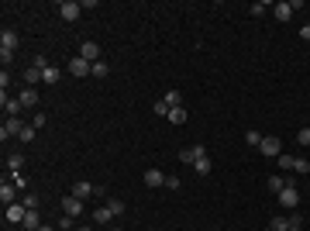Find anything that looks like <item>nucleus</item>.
<instances>
[{
  "label": "nucleus",
  "mask_w": 310,
  "mask_h": 231,
  "mask_svg": "<svg viewBox=\"0 0 310 231\" xmlns=\"http://www.w3.org/2000/svg\"><path fill=\"white\" fill-rule=\"evenodd\" d=\"M276 197H279V204H283V207H290V211L300 204V190H297V183H293V179H290V183H286V186H283Z\"/></svg>",
  "instance_id": "7ed1b4c3"
},
{
  "label": "nucleus",
  "mask_w": 310,
  "mask_h": 231,
  "mask_svg": "<svg viewBox=\"0 0 310 231\" xmlns=\"http://www.w3.org/2000/svg\"><path fill=\"white\" fill-rule=\"evenodd\" d=\"M31 66H35V69H42V73H45V69H49V59H45V56H35V62H31Z\"/></svg>",
  "instance_id": "58836bf2"
},
{
  "label": "nucleus",
  "mask_w": 310,
  "mask_h": 231,
  "mask_svg": "<svg viewBox=\"0 0 310 231\" xmlns=\"http://www.w3.org/2000/svg\"><path fill=\"white\" fill-rule=\"evenodd\" d=\"M165 190H179V176H165Z\"/></svg>",
  "instance_id": "a19ab883"
},
{
  "label": "nucleus",
  "mask_w": 310,
  "mask_h": 231,
  "mask_svg": "<svg viewBox=\"0 0 310 231\" xmlns=\"http://www.w3.org/2000/svg\"><path fill=\"white\" fill-rule=\"evenodd\" d=\"M297 142L307 149V145H310V128H300V131H297Z\"/></svg>",
  "instance_id": "e433bc0d"
},
{
  "label": "nucleus",
  "mask_w": 310,
  "mask_h": 231,
  "mask_svg": "<svg viewBox=\"0 0 310 231\" xmlns=\"http://www.w3.org/2000/svg\"><path fill=\"white\" fill-rule=\"evenodd\" d=\"M107 231H121V228H107Z\"/></svg>",
  "instance_id": "de8ad7c7"
},
{
  "label": "nucleus",
  "mask_w": 310,
  "mask_h": 231,
  "mask_svg": "<svg viewBox=\"0 0 310 231\" xmlns=\"http://www.w3.org/2000/svg\"><path fill=\"white\" fill-rule=\"evenodd\" d=\"M169 121H172V124H186V121H190V111H186V107H172V111H169Z\"/></svg>",
  "instance_id": "6ab92c4d"
},
{
  "label": "nucleus",
  "mask_w": 310,
  "mask_h": 231,
  "mask_svg": "<svg viewBox=\"0 0 310 231\" xmlns=\"http://www.w3.org/2000/svg\"><path fill=\"white\" fill-rule=\"evenodd\" d=\"M145 186H165V173L162 169H145Z\"/></svg>",
  "instance_id": "f3484780"
},
{
  "label": "nucleus",
  "mask_w": 310,
  "mask_h": 231,
  "mask_svg": "<svg viewBox=\"0 0 310 231\" xmlns=\"http://www.w3.org/2000/svg\"><path fill=\"white\" fill-rule=\"evenodd\" d=\"M0 107H3V114H7V117H17V114L24 111V107H21V100H17V97H10V93H0Z\"/></svg>",
  "instance_id": "39448f33"
},
{
  "label": "nucleus",
  "mask_w": 310,
  "mask_h": 231,
  "mask_svg": "<svg viewBox=\"0 0 310 231\" xmlns=\"http://www.w3.org/2000/svg\"><path fill=\"white\" fill-rule=\"evenodd\" d=\"M110 221H114V214H110V207H107V204L93 211V225H100V228H110Z\"/></svg>",
  "instance_id": "2eb2a0df"
},
{
  "label": "nucleus",
  "mask_w": 310,
  "mask_h": 231,
  "mask_svg": "<svg viewBox=\"0 0 310 231\" xmlns=\"http://www.w3.org/2000/svg\"><path fill=\"white\" fill-rule=\"evenodd\" d=\"M300 38H304V42H310V24H307V28H300Z\"/></svg>",
  "instance_id": "c03bdc74"
},
{
  "label": "nucleus",
  "mask_w": 310,
  "mask_h": 231,
  "mask_svg": "<svg viewBox=\"0 0 310 231\" xmlns=\"http://www.w3.org/2000/svg\"><path fill=\"white\" fill-rule=\"evenodd\" d=\"M272 14H276V17H279L283 24H286V21H293V7H290L286 0H279V3H272Z\"/></svg>",
  "instance_id": "dca6fc26"
},
{
  "label": "nucleus",
  "mask_w": 310,
  "mask_h": 231,
  "mask_svg": "<svg viewBox=\"0 0 310 231\" xmlns=\"http://www.w3.org/2000/svg\"><path fill=\"white\" fill-rule=\"evenodd\" d=\"M269 10H272V3H265V0H262V3H252V17H262V14H269Z\"/></svg>",
  "instance_id": "7c9ffc66"
},
{
  "label": "nucleus",
  "mask_w": 310,
  "mask_h": 231,
  "mask_svg": "<svg viewBox=\"0 0 310 231\" xmlns=\"http://www.w3.org/2000/svg\"><path fill=\"white\" fill-rule=\"evenodd\" d=\"M76 231H90V228H76Z\"/></svg>",
  "instance_id": "09e8293b"
},
{
  "label": "nucleus",
  "mask_w": 310,
  "mask_h": 231,
  "mask_svg": "<svg viewBox=\"0 0 310 231\" xmlns=\"http://www.w3.org/2000/svg\"><path fill=\"white\" fill-rule=\"evenodd\" d=\"M55 10H59V17H62V21H79L83 3H79V0H59V7H55Z\"/></svg>",
  "instance_id": "f03ea898"
},
{
  "label": "nucleus",
  "mask_w": 310,
  "mask_h": 231,
  "mask_svg": "<svg viewBox=\"0 0 310 231\" xmlns=\"http://www.w3.org/2000/svg\"><path fill=\"white\" fill-rule=\"evenodd\" d=\"M193 169H197V176H210V173H214V162H210V155H200V159L193 162Z\"/></svg>",
  "instance_id": "a211bd4d"
},
{
  "label": "nucleus",
  "mask_w": 310,
  "mask_h": 231,
  "mask_svg": "<svg viewBox=\"0 0 310 231\" xmlns=\"http://www.w3.org/2000/svg\"><path fill=\"white\" fill-rule=\"evenodd\" d=\"M10 183H14V186H17V190H24V186H28V179H24V176H21V173H10Z\"/></svg>",
  "instance_id": "4c0bfd02"
},
{
  "label": "nucleus",
  "mask_w": 310,
  "mask_h": 231,
  "mask_svg": "<svg viewBox=\"0 0 310 231\" xmlns=\"http://www.w3.org/2000/svg\"><path fill=\"white\" fill-rule=\"evenodd\" d=\"M200 155H207V149H204V145H190V149H183V152H179V162L193 166V162H197Z\"/></svg>",
  "instance_id": "4468645a"
},
{
  "label": "nucleus",
  "mask_w": 310,
  "mask_h": 231,
  "mask_svg": "<svg viewBox=\"0 0 310 231\" xmlns=\"http://www.w3.org/2000/svg\"><path fill=\"white\" fill-rule=\"evenodd\" d=\"M262 138H265V135H258L255 128H252V131H245V142H248L252 149H258V145H262Z\"/></svg>",
  "instance_id": "bb28decb"
},
{
  "label": "nucleus",
  "mask_w": 310,
  "mask_h": 231,
  "mask_svg": "<svg viewBox=\"0 0 310 231\" xmlns=\"http://www.w3.org/2000/svg\"><path fill=\"white\" fill-rule=\"evenodd\" d=\"M269 228H272V231H290V218H283V214H279V218H272V221H269Z\"/></svg>",
  "instance_id": "a878e982"
},
{
  "label": "nucleus",
  "mask_w": 310,
  "mask_h": 231,
  "mask_svg": "<svg viewBox=\"0 0 310 231\" xmlns=\"http://www.w3.org/2000/svg\"><path fill=\"white\" fill-rule=\"evenodd\" d=\"M0 204H17V186H14L10 179L0 183Z\"/></svg>",
  "instance_id": "ddd939ff"
},
{
  "label": "nucleus",
  "mask_w": 310,
  "mask_h": 231,
  "mask_svg": "<svg viewBox=\"0 0 310 231\" xmlns=\"http://www.w3.org/2000/svg\"><path fill=\"white\" fill-rule=\"evenodd\" d=\"M79 56H83L86 62H100V59H103V56H100V45H97V42H83V45H79Z\"/></svg>",
  "instance_id": "1a4fd4ad"
},
{
  "label": "nucleus",
  "mask_w": 310,
  "mask_h": 231,
  "mask_svg": "<svg viewBox=\"0 0 310 231\" xmlns=\"http://www.w3.org/2000/svg\"><path fill=\"white\" fill-rule=\"evenodd\" d=\"M107 207H110V214H114V218H121V214H124V204H121L117 197H107Z\"/></svg>",
  "instance_id": "c85d7f7f"
},
{
  "label": "nucleus",
  "mask_w": 310,
  "mask_h": 231,
  "mask_svg": "<svg viewBox=\"0 0 310 231\" xmlns=\"http://www.w3.org/2000/svg\"><path fill=\"white\" fill-rule=\"evenodd\" d=\"M107 73H110V66L100 59V62H93V69H90V76H97V79H107Z\"/></svg>",
  "instance_id": "5701e85b"
},
{
  "label": "nucleus",
  "mask_w": 310,
  "mask_h": 231,
  "mask_svg": "<svg viewBox=\"0 0 310 231\" xmlns=\"http://www.w3.org/2000/svg\"><path fill=\"white\" fill-rule=\"evenodd\" d=\"M66 66H69V73H73V76H90V69H93V62H86V59H83V56H73V59H69V62H66Z\"/></svg>",
  "instance_id": "423d86ee"
},
{
  "label": "nucleus",
  "mask_w": 310,
  "mask_h": 231,
  "mask_svg": "<svg viewBox=\"0 0 310 231\" xmlns=\"http://www.w3.org/2000/svg\"><path fill=\"white\" fill-rule=\"evenodd\" d=\"M38 231H59V228H49V225H42V228H38Z\"/></svg>",
  "instance_id": "a18cd8bd"
},
{
  "label": "nucleus",
  "mask_w": 310,
  "mask_h": 231,
  "mask_svg": "<svg viewBox=\"0 0 310 231\" xmlns=\"http://www.w3.org/2000/svg\"><path fill=\"white\" fill-rule=\"evenodd\" d=\"M42 83H49V86H55V83H59V66H49V69L42 73Z\"/></svg>",
  "instance_id": "b1692460"
},
{
  "label": "nucleus",
  "mask_w": 310,
  "mask_h": 231,
  "mask_svg": "<svg viewBox=\"0 0 310 231\" xmlns=\"http://www.w3.org/2000/svg\"><path fill=\"white\" fill-rule=\"evenodd\" d=\"M290 231H304V228H290Z\"/></svg>",
  "instance_id": "49530a36"
},
{
  "label": "nucleus",
  "mask_w": 310,
  "mask_h": 231,
  "mask_svg": "<svg viewBox=\"0 0 310 231\" xmlns=\"http://www.w3.org/2000/svg\"><path fill=\"white\" fill-rule=\"evenodd\" d=\"M0 86H3V93H7V86H10V73H7V69L0 73Z\"/></svg>",
  "instance_id": "37998d69"
},
{
  "label": "nucleus",
  "mask_w": 310,
  "mask_h": 231,
  "mask_svg": "<svg viewBox=\"0 0 310 231\" xmlns=\"http://www.w3.org/2000/svg\"><path fill=\"white\" fill-rule=\"evenodd\" d=\"M286 183H290L286 176H269V190H272V193H279V190H283Z\"/></svg>",
  "instance_id": "cd10ccee"
},
{
  "label": "nucleus",
  "mask_w": 310,
  "mask_h": 231,
  "mask_svg": "<svg viewBox=\"0 0 310 231\" xmlns=\"http://www.w3.org/2000/svg\"><path fill=\"white\" fill-rule=\"evenodd\" d=\"M24 214H28V207L17 200V204H7V225H24Z\"/></svg>",
  "instance_id": "0eeeda50"
},
{
  "label": "nucleus",
  "mask_w": 310,
  "mask_h": 231,
  "mask_svg": "<svg viewBox=\"0 0 310 231\" xmlns=\"http://www.w3.org/2000/svg\"><path fill=\"white\" fill-rule=\"evenodd\" d=\"M7 166H10V173H21V166H24V155H21V152H10Z\"/></svg>",
  "instance_id": "393cba45"
},
{
  "label": "nucleus",
  "mask_w": 310,
  "mask_h": 231,
  "mask_svg": "<svg viewBox=\"0 0 310 231\" xmlns=\"http://www.w3.org/2000/svg\"><path fill=\"white\" fill-rule=\"evenodd\" d=\"M162 100L169 104V111H172V107H183V93H179V90H169V93H162Z\"/></svg>",
  "instance_id": "aec40b11"
},
{
  "label": "nucleus",
  "mask_w": 310,
  "mask_h": 231,
  "mask_svg": "<svg viewBox=\"0 0 310 231\" xmlns=\"http://www.w3.org/2000/svg\"><path fill=\"white\" fill-rule=\"evenodd\" d=\"M293 173H300V176H307V173H310V162H307V159H300V155H297V162H293Z\"/></svg>",
  "instance_id": "473e14b6"
},
{
  "label": "nucleus",
  "mask_w": 310,
  "mask_h": 231,
  "mask_svg": "<svg viewBox=\"0 0 310 231\" xmlns=\"http://www.w3.org/2000/svg\"><path fill=\"white\" fill-rule=\"evenodd\" d=\"M100 190L93 186V183H86V179H79V183H73V197H79V200H86V197H97Z\"/></svg>",
  "instance_id": "9d476101"
},
{
  "label": "nucleus",
  "mask_w": 310,
  "mask_h": 231,
  "mask_svg": "<svg viewBox=\"0 0 310 231\" xmlns=\"http://www.w3.org/2000/svg\"><path fill=\"white\" fill-rule=\"evenodd\" d=\"M45 124H49V117L38 111V114H35V121H31V128H45Z\"/></svg>",
  "instance_id": "ea45409f"
},
{
  "label": "nucleus",
  "mask_w": 310,
  "mask_h": 231,
  "mask_svg": "<svg viewBox=\"0 0 310 231\" xmlns=\"http://www.w3.org/2000/svg\"><path fill=\"white\" fill-rule=\"evenodd\" d=\"M59 231H76V218L62 214V221H59Z\"/></svg>",
  "instance_id": "72a5a7b5"
},
{
  "label": "nucleus",
  "mask_w": 310,
  "mask_h": 231,
  "mask_svg": "<svg viewBox=\"0 0 310 231\" xmlns=\"http://www.w3.org/2000/svg\"><path fill=\"white\" fill-rule=\"evenodd\" d=\"M62 214L79 218V214H83V200H79V197H73V193H69V197H62Z\"/></svg>",
  "instance_id": "6e6552de"
},
{
  "label": "nucleus",
  "mask_w": 310,
  "mask_h": 231,
  "mask_svg": "<svg viewBox=\"0 0 310 231\" xmlns=\"http://www.w3.org/2000/svg\"><path fill=\"white\" fill-rule=\"evenodd\" d=\"M155 114H158V117H169V104H165V100H155V107H152Z\"/></svg>",
  "instance_id": "c9c22d12"
},
{
  "label": "nucleus",
  "mask_w": 310,
  "mask_h": 231,
  "mask_svg": "<svg viewBox=\"0 0 310 231\" xmlns=\"http://www.w3.org/2000/svg\"><path fill=\"white\" fill-rule=\"evenodd\" d=\"M276 162H279V169H283V173H286V169H293V162H297V155L283 152V155H279V159H276Z\"/></svg>",
  "instance_id": "c756f323"
},
{
  "label": "nucleus",
  "mask_w": 310,
  "mask_h": 231,
  "mask_svg": "<svg viewBox=\"0 0 310 231\" xmlns=\"http://www.w3.org/2000/svg\"><path fill=\"white\" fill-rule=\"evenodd\" d=\"M35 131H38V128H31V124H24V131L17 135V142H21V145H28V142L35 138Z\"/></svg>",
  "instance_id": "2f4dec72"
},
{
  "label": "nucleus",
  "mask_w": 310,
  "mask_h": 231,
  "mask_svg": "<svg viewBox=\"0 0 310 231\" xmlns=\"http://www.w3.org/2000/svg\"><path fill=\"white\" fill-rule=\"evenodd\" d=\"M21 204H24L28 211H38V197H35V193H24V197H21Z\"/></svg>",
  "instance_id": "f704fd0d"
},
{
  "label": "nucleus",
  "mask_w": 310,
  "mask_h": 231,
  "mask_svg": "<svg viewBox=\"0 0 310 231\" xmlns=\"http://www.w3.org/2000/svg\"><path fill=\"white\" fill-rule=\"evenodd\" d=\"M290 228H304V218L300 214H290Z\"/></svg>",
  "instance_id": "79ce46f5"
},
{
  "label": "nucleus",
  "mask_w": 310,
  "mask_h": 231,
  "mask_svg": "<svg viewBox=\"0 0 310 231\" xmlns=\"http://www.w3.org/2000/svg\"><path fill=\"white\" fill-rule=\"evenodd\" d=\"M17 42H21V38H17L10 28H3V31H0V52H14V49H17Z\"/></svg>",
  "instance_id": "9b49d317"
},
{
  "label": "nucleus",
  "mask_w": 310,
  "mask_h": 231,
  "mask_svg": "<svg viewBox=\"0 0 310 231\" xmlns=\"http://www.w3.org/2000/svg\"><path fill=\"white\" fill-rule=\"evenodd\" d=\"M17 100H21V107H38V86H24L17 93Z\"/></svg>",
  "instance_id": "f8f14e48"
},
{
  "label": "nucleus",
  "mask_w": 310,
  "mask_h": 231,
  "mask_svg": "<svg viewBox=\"0 0 310 231\" xmlns=\"http://www.w3.org/2000/svg\"><path fill=\"white\" fill-rule=\"evenodd\" d=\"M24 131V121L21 117H3V124H0V142L7 145V138H17Z\"/></svg>",
  "instance_id": "f257e3e1"
},
{
  "label": "nucleus",
  "mask_w": 310,
  "mask_h": 231,
  "mask_svg": "<svg viewBox=\"0 0 310 231\" xmlns=\"http://www.w3.org/2000/svg\"><path fill=\"white\" fill-rule=\"evenodd\" d=\"M24 228H31V231L42 228V218H38V211H28V214H24Z\"/></svg>",
  "instance_id": "4be33fe9"
},
{
  "label": "nucleus",
  "mask_w": 310,
  "mask_h": 231,
  "mask_svg": "<svg viewBox=\"0 0 310 231\" xmlns=\"http://www.w3.org/2000/svg\"><path fill=\"white\" fill-rule=\"evenodd\" d=\"M265 231H272V228H265Z\"/></svg>",
  "instance_id": "8fccbe9b"
},
{
  "label": "nucleus",
  "mask_w": 310,
  "mask_h": 231,
  "mask_svg": "<svg viewBox=\"0 0 310 231\" xmlns=\"http://www.w3.org/2000/svg\"><path fill=\"white\" fill-rule=\"evenodd\" d=\"M24 83H28V86H38V83H42V69L28 66V69H24Z\"/></svg>",
  "instance_id": "412c9836"
},
{
  "label": "nucleus",
  "mask_w": 310,
  "mask_h": 231,
  "mask_svg": "<svg viewBox=\"0 0 310 231\" xmlns=\"http://www.w3.org/2000/svg\"><path fill=\"white\" fill-rule=\"evenodd\" d=\"M258 152L265 155V159H279V155H283V142H279L276 135H265L262 145H258Z\"/></svg>",
  "instance_id": "20e7f679"
}]
</instances>
